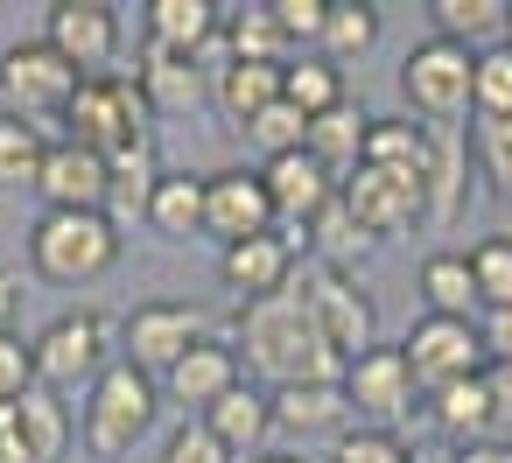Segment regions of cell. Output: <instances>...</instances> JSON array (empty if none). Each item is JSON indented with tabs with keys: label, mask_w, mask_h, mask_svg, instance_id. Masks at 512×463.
Segmentation results:
<instances>
[{
	"label": "cell",
	"mask_w": 512,
	"mask_h": 463,
	"mask_svg": "<svg viewBox=\"0 0 512 463\" xmlns=\"http://www.w3.org/2000/svg\"><path fill=\"white\" fill-rule=\"evenodd\" d=\"M246 379V365H239V344H225V337H197L176 365H169V379H162V393L169 400H183V407H218L232 386Z\"/></svg>",
	"instance_id": "obj_18"
},
{
	"label": "cell",
	"mask_w": 512,
	"mask_h": 463,
	"mask_svg": "<svg viewBox=\"0 0 512 463\" xmlns=\"http://www.w3.org/2000/svg\"><path fill=\"white\" fill-rule=\"evenodd\" d=\"M36 351V386L50 393H92V379L113 365V323L92 309H64L57 323H43V337H29Z\"/></svg>",
	"instance_id": "obj_5"
},
{
	"label": "cell",
	"mask_w": 512,
	"mask_h": 463,
	"mask_svg": "<svg viewBox=\"0 0 512 463\" xmlns=\"http://www.w3.org/2000/svg\"><path fill=\"white\" fill-rule=\"evenodd\" d=\"M470 78H477V50H456V43L428 36L400 64V99L421 113V127L428 120H456V113H470Z\"/></svg>",
	"instance_id": "obj_6"
},
{
	"label": "cell",
	"mask_w": 512,
	"mask_h": 463,
	"mask_svg": "<svg viewBox=\"0 0 512 463\" xmlns=\"http://www.w3.org/2000/svg\"><path fill=\"white\" fill-rule=\"evenodd\" d=\"M36 386V351L29 337H0V407H15Z\"/></svg>",
	"instance_id": "obj_43"
},
{
	"label": "cell",
	"mask_w": 512,
	"mask_h": 463,
	"mask_svg": "<svg viewBox=\"0 0 512 463\" xmlns=\"http://www.w3.org/2000/svg\"><path fill=\"white\" fill-rule=\"evenodd\" d=\"M274 435H295V442H337L351 435V400L344 386H281L274 393Z\"/></svg>",
	"instance_id": "obj_21"
},
{
	"label": "cell",
	"mask_w": 512,
	"mask_h": 463,
	"mask_svg": "<svg viewBox=\"0 0 512 463\" xmlns=\"http://www.w3.org/2000/svg\"><path fill=\"white\" fill-rule=\"evenodd\" d=\"M372 246H379V239H372V232H365L344 204H330V211L309 225V253H316V267H330V274H351Z\"/></svg>",
	"instance_id": "obj_34"
},
{
	"label": "cell",
	"mask_w": 512,
	"mask_h": 463,
	"mask_svg": "<svg viewBox=\"0 0 512 463\" xmlns=\"http://www.w3.org/2000/svg\"><path fill=\"white\" fill-rule=\"evenodd\" d=\"M43 155H50V141H43V127H36V120L0 113V190H36Z\"/></svg>",
	"instance_id": "obj_35"
},
{
	"label": "cell",
	"mask_w": 512,
	"mask_h": 463,
	"mask_svg": "<svg viewBox=\"0 0 512 463\" xmlns=\"http://www.w3.org/2000/svg\"><path fill=\"white\" fill-rule=\"evenodd\" d=\"M281 99L302 113V120H316V113H330V106H344V71L330 64V57H288L281 64Z\"/></svg>",
	"instance_id": "obj_32"
},
{
	"label": "cell",
	"mask_w": 512,
	"mask_h": 463,
	"mask_svg": "<svg viewBox=\"0 0 512 463\" xmlns=\"http://www.w3.org/2000/svg\"><path fill=\"white\" fill-rule=\"evenodd\" d=\"M344 400H351V414H365V428H386V421L414 414L421 386H414L400 344H372V351H358V358L344 365Z\"/></svg>",
	"instance_id": "obj_12"
},
{
	"label": "cell",
	"mask_w": 512,
	"mask_h": 463,
	"mask_svg": "<svg viewBox=\"0 0 512 463\" xmlns=\"http://www.w3.org/2000/svg\"><path fill=\"white\" fill-rule=\"evenodd\" d=\"M148 225L162 239H197L204 232V176H183V169H162L155 197H148Z\"/></svg>",
	"instance_id": "obj_30"
},
{
	"label": "cell",
	"mask_w": 512,
	"mask_h": 463,
	"mask_svg": "<svg viewBox=\"0 0 512 463\" xmlns=\"http://www.w3.org/2000/svg\"><path fill=\"white\" fill-rule=\"evenodd\" d=\"M71 414L50 386H29L15 407H0V463H64Z\"/></svg>",
	"instance_id": "obj_13"
},
{
	"label": "cell",
	"mask_w": 512,
	"mask_h": 463,
	"mask_svg": "<svg viewBox=\"0 0 512 463\" xmlns=\"http://www.w3.org/2000/svg\"><path fill=\"white\" fill-rule=\"evenodd\" d=\"M36 197H43V211H106V155H92L78 141H50Z\"/></svg>",
	"instance_id": "obj_17"
},
{
	"label": "cell",
	"mask_w": 512,
	"mask_h": 463,
	"mask_svg": "<svg viewBox=\"0 0 512 463\" xmlns=\"http://www.w3.org/2000/svg\"><path fill=\"white\" fill-rule=\"evenodd\" d=\"M414 463H456V449L442 442V449H414Z\"/></svg>",
	"instance_id": "obj_49"
},
{
	"label": "cell",
	"mask_w": 512,
	"mask_h": 463,
	"mask_svg": "<svg viewBox=\"0 0 512 463\" xmlns=\"http://www.w3.org/2000/svg\"><path fill=\"white\" fill-rule=\"evenodd\" d=\"M218 36H225L232 64H288V43L267 15V0L260 8H218Z\"/></svg>",
	"instance_id": "obj_31"
},
{
	"label": "cell",
	"mask_w": 512,
	"mask_h": 463,
	"mask_svg": "<svg viewBox=\"0 0 512 463\" xmlns=\"http://www.w3.org/2000/svg\"><path fill=\"white\" fill-rule=\"evenodd\" d=\"M267 15H274V29H281V43H288V57H295V50H316V43H323L330 0H267Z\"/></svg>",
	"instance_id": "obj_40"
},
{
	"label": "cell",
	"mask_w": 512,
	"mask_h": 463,
	"mask_svg": "<svg viewBox=\"0 0 512 463\" xmlns=\"http://www.w3.org/2000/svg\"><path fill=\"white\" fill-rule=\"evenodd\" d=\"M365 127H372V113L344 99V106H330V113H316V120H309V155L344 183V176L365 162Z\"/></svg>",
	"instance_id": "obj_26"
},
{
	"label": "cell",
	"mask_w": 512,
	"mask_h": 463,
	"mask_svg": "<svg viewBox=\"0 0 512 463\" xmlns=\"http://www.w3.org/2000/svg\"><path fill=\"white\" fill-rule=\"evenodd\" d=\"M204 232L218 246H239V239L274 232V204H267L260 169H218V176H204Z\"/></svg>",
	"instance_id": "obj_15"
},
{
	"label": "cell",
	"mask_w": 512,
	"mask_h": 463,
	"mask_svg": "<svg viewBox=\"0 0 512 463\" xmlns=\"http://www.w3.org/2000/svg\"><path fill=\"white\" fill-rule=\"evenodd\" d=\"M491 393H498V428H512V365L491 372Z\"/></svg>",
	"instance_id": "obj_48"
},
{
	"label": "cell",
	"mask_w": 512,
	"mask_h": 463,
	"mask_svg": "<svg viewBox=\"0 0 512 463\" xmlns=\"http://www.w3.org/2000/svg\"><path fill=\"white\" fill-rule=\"evenodd\" d=\"M505 50H512V8H505Z\"/></svg>",
	"instance_id": "obj_51"
},
{
	"label": "cell",
	"mask_w": 512,
	"mask_h": 463,
	"mask_svg": "<svg viewBox=\"0 0 512 463\" xmlns=\"http://www.w3.org/2000/svg\"><path fill=\"white\" fill-rule=\"evenodd\" d=\"M43 43L78 71V78H106L113 71V50H120V15L106 0H57L43 15Z\"/></svg>",
	"instance_id": "obj_11"
},
{
	"label": "cell",
	"mask_w": 512,
	"mask_h": 463,
	"mask_svg": "<svg viewBox=\"0 0 512 463\" xmlns=\"http://www.w3.org/2000/svg\"><path fill=\"white\" fill-rule=\"evenodd\" d=\"M218 274H225V288H232L239 302H267V295H281V288L295 281V239H281V232L239 239V246H225Z\"/></svg>",
	"instance_id": "obj_19"
},
{
	"label": "cell",
	"mask_w": 512,
	"mask_h": 463,
	"mask_svg": "<svg viewBox=\"0 0 512 463\" xmlns=\"http://www.w3.org/2000/svg\"><path fill=\"white\" fill-rule=\"evenodd\" d=\"M470 113L491 127V120H512V50L491 43L477 50V78H470Z\"/></svg>",
	"instance_id": "obj_38"
},
{
	"label": "cell",
	"mask_w": 512,
	"mask_h": 463,
	"mask_svg": "<svg viewBox=\"0 0 512 463\" xmlns=\"http://www.w3.org/2000/svg\"><path fill=\"white\" fill-rule=\"evenodd\" d=\"M330 463H414V449L393 428H351L330 442Z\"/></svg>",
	"instance_id": "obj_41"
},
{
	"label": "cell",
	"mask_w": 512,
	"mask_h": 463,
	"mask_svg": "<svg viewBox=\"0 0 512 463\" xmlns=\"http://www.w3.org/2000/svg\"><path fill=\"white\" fill-rule=\"evenodd\" d=\"M211 99H218V113L232 127H246V120H260L281 99V64H225L211 78Z\"/></svg>",
	"instance_id": "obj_28"
},
{
	"label": "cell",
	"mask_w": 512,
	"mask_h": 463,
	"mask_svg": "<svg viewBox=\"0 0 512 463\" xmlns=\"http://www.w3.org/2000/svg\"><path fill=\"white\" fill-rule=\"evenodd\" d=\"M155 407H162V379H148L141 365H127V358H113L99 379H92V393H85V449L92 456H127L148 428H155Z\"/></svg>",
	"instance_id": "obj_3"
},
{
	"label": "cell",
	"mask_w": 512,
	"mask_h": 463,
	"mask_svg": "<svg viewBox=\"0 0 512 463\" xmlns=\"http://www.w3.org/2000/svg\"><path fill=\"white\" fill-rule=\"evenodd\" d=\"M162 183V155H155V134L148 141H127L106 155V218H148V197Z\"/></svg>",
	"instance_id": "obj_24"
},
{
	"label": "cell",
	"mask_w": 512,
	"mask_h": 463,
	"mask_svg": "<svg viewBox=\"0 0 512 463\" xmlns=\"http://www.w3.org/2000/svg\"><path fill=\"white\" fill-rule=\"evenodd\" d=\"M260 183H267V204H274V218H288V225H316L330 204H337V176L302 148V155H274V162H260Z\"/></svg>",
	"instance_id": "obj_16"
},
{
	"label": "cell",
	"mask_w": 512,
	"mask_h": 463,
	"mask_svg": "<svg viewBox=\"0 0 512 463\" xmlns=\"http://www.w3.org/2000/svg\"><path fill=\"white\" fill-rule=\"evenodd\" d=\"M337 204H344L372 239H393V232H407V225L428 218V183H421V176H393V169L358 162V169L337 183Z\"/></svg>",
	"instance_id": "obj_8"
},
{
	"label": "cell",
	"mask_w": 512,
	"mask_h": 463,
	"mask_svg": "<svg viewBox=\"0 0 512 463\" xmlns=\"http://www.w3.org/2000/svg\"><path fill=\"white\" fill-rule=\"evenodd\" d=\"M456 463H512V442H470L456 449Z\"/></svg>",
	"instance_id": "obj_47"
},
{
	"label": "cell",
	"mask_w": 512,
	"mask_h": 463,
	"mask_svg": "<svg viewBox=\"0 0 512 463\" xmlns=\"http://www.w3.org/2000/svg\"><path fill=\"white\" fill-rule=\"evenodd\" d=\"M204 428L232 449V463H239V456H260V449H267V435H274V393L239 379L218 407H204Z\"/></svg>",
	"instance_id": "obj_22"
},
{
	"label": "cell",
	"mask_w": 512,
	"mask_h": 463,
	"mask_svg": "<svg viewBox=\"0 0 512 463\" xmlns=\"http://www.w3.org/2000/svg\"><path fill=\"white\" fill-rule=\"evenodd\" d=\"M428 421L449 449H470V442H491L498 435V393H491V372L477 379H456L442 393H428Z\"/></svg>",
	"instance_id": "obj_20"
},
{
	"label": "cell",
	"mask_w": 512,
	"mask_h": 463,
	"mask_svg": "<svg viewBox=\"0 0 512 463\" xmlns=\"http://www.w3.org/2000/svg\"><path fill=\"white\" fill-rule=\"evenodd\" d=\"M162 463H232V449L204 428V421H183L176 435H169V449H162Z\"/></svg>",
	"instance_id": "obj_44"
},
{
	"label": "cell",
	"mask_w": 512,
	"mask_h": 463,
	"mask_svg": "<svg viewBox=\"0 0 512 463\" xmlns=\"http://www.w3.org/2000/svg\"><path fill=\"white\" fill-rule=\"evenodd\" d=\"M477 162H484V176H491V190L512 204V120H477Z\"/></svg>",
	"instance_id": "obj_42"
},
{
	"label": "cell",
	"mask_w": 512,
	"mask_h": 463,
	"mask_svg": "<svg viewBox=\"0 0 512 463\" xmlns=\"http://www.w3.org/2000/svg\"><path fill=\"white\" fill-rule=\"evenodd\" d=\"M302 302H309L316 330L330 337V351H337L344 365H351L358 351H372V337H379V309H372V295H365L351 274L309 267V274H302Z\"/></svg>",
	"instance_id": "obj_9"
},
{
	"label": "cell",
	"mask_w": 512,
	"mask_h": 463,
	"mask_svg": "<svg viewBox=\"0 0 512 463\" xmlns=\"http://www.w3.org/2000/svg\"><path fill=\"white\" fill-rule=\"evenodd\" d=\"M15 309H22V274H0V337H15Z\"/></svg>",
	"instance_id": "obj_46"
},
{
	"label": "cell",
	"mask_w": 512,
	"mask_h": 463,
	"mask_svg": "<svg viewBox=\"0 0 512 463\" xmlns=\"http://www.w3.org/2000/svg\"><path fill=\"white\" fill-rule=\"evenodd\" d=\"M372 43H379V8H365V0H330V22H323L316 57H330V64L344 71V64L365 57Z\"/></svg>",
	"instance_id": "obj_36"
},
{
	"label": "cell",
	"mask_w": 512,
	"mask_h": 463,
	"mask_svg": "<svg viewBox=\"0 0 512 463\" xmlns=\"http://www.w3.org/2000/svg\"><path fill=\"white\" fill-rule=\"evenodd\" d=\"M29 267L57 288H85L120 267V225L106 211H43L29 232Z\"/></svg>",
	"instance_id": "obj_2"
},
{
	"label": "cell",
	"mask_w": 512,
	"mask_h": 463,
	"mask_svg": "<svg viewBox=\"0 0 512 463\" xmlns=\"http://www.w3.org/2000/svg\"><path fill=\"white\" fill-rule=\"evenodd\" d=\"M148 99H141V78H120V71H106V78H85L78 92H71V106H64V120H71V134L64 141H78V148H92V155H113V148H127V141H148Z\"/></svg>",
	"instance_id": "obj_4"
},
{
	"label": "cell",
	"mask_w": 512,
	"mask_h": 463,
	"mask_svg": "<svg viewBox=\"0 0 512 463\" xmlns=\"http://www.w3.org/2000/svg\"><path fill=\"white\" fill-rule=\"evenodd\" d=\"M477 344H484V365H491V372H505V365H512V309H484Z\"/></svg>",
	"instance_id": "obj_45"
},
{
	"label": "cell",
	"mask_w": 512,
	"mask_h": 463,
	"mask_svg": "<svg viewBox=\"0 0 512 463\" xmlns=\"http://www.w3.org/2000/svg\"><path fill=\"white\" fill-rule=\"evenodd\" d=\"M400 358H407V372H414L421 393H442V386H456V379L491 372V365H484V344H477V323H456V316H421V323H407Z\"/></svg>",
	"instance_id": "obj_7"
},
{
	"label": "cell",
	"mask_w": 512,
	"mask_h": 463,
	"mask_svg": "<svg viewBox=\"0 0 512 463\" xmlns=\"http://www.w3.org/2000/svg\"><path fill=\"white\" fill-rule=\"evenodd\" d=\"M218 36V0H148V43L197 64V50Z\"/></svg>",
	"instance_id": "obj_25"
},
{
	"label": "cell",
	"mask_w": 512,
	"mask_h": 463,
	"mask_svg": "<svg viewBox=\"0 0 512 463\" xmlns=\"http://www.w3.org/2000/svg\"><path fill=\"white\" fill-rule=\"evenodd\" d=\"M421 302H428V316H456V323H470V309H477L470 253H428V260H421Z\"/></svg>",
	"instance_id": "obj_33"
},
{
	"label": "cell",
	"mask_w": 512,
	"mask_h": 463,
	"mask_svg": "<svg viewBox=\"0 0 512 463\" xmlns=\"http://www.w3.org/2000/svg\"><path fill=\"white\" fill-rule=\"evenodd\" d=\"M246 141L260 148V162H274V155H302V148H309V120H302L288 99H274L260 120H246Z\"/></svg>",
	"instance_id": "obj_39"
},
{
	"label": "cell",
	"mask_w": 512,
	"mask_h": 463,
	"mask_svg": "<svg viewBox=\"0 0 512 463\" xmlns=\"http://www.w3.org/2000/svg\"><path fill=\"white\" fill-rule=\"evenodd\" d=\"M120 337H127V365H141L148 379H169V365H176L197 337H211V330H204V316H197L190 302H141Z\"/></svg>",
	"instance_id": "obj_14"
},
{
	"label": "cell",
	"mask_w": 512,
	"mask_h": 463,
	"mask_svg": "<svg viewBox=\"0 0 512 463\" xmlns=\"http://www.w3.org/2000/svg\"><path fill=\"white\" fill-rule=\"evenodd\" d=\"M239 337H246L239 365H253L267 379V393H281V386H344V358L316 330L295 281L267 302H239Z\"/></svg>",
	"instance_id": "obj_1"
},
{
	"label": "cell",
	"mask_w": 512,
	"mask_h": 463,
	"mask_svg": "<svg viewBox=\"0 0 512 463\" xmlns=\"http://www.w3.org/2000/svg\"><path fill=\"white\" fill-rule=\"evenodd\" d=\"M470 281H477V309H512V232L470 246Z\"/></svg>",
	"instance_id": "obj_37"
},
{
	"label": "cell",
	"mask_w": 512,
	"mask_h": 463,
	"mask_svg": "<svg viewBox=\"0 0 512 463\" xmlns=\"http://www.w3.org/2000/svg\"><path fill=\"white\" fill-rule=\"evenodd\" d=\"M505 8L512 0H428V22L456 50H491L505 43Z\"/></svg>",
	"instance_id": "obj_27"
},
{
	"label": "cell",
	"mask_w": 512,
	"mask_h": 463,
	"mask_svg": "<svg viewBox=\"0 0 512 463\" xmlns=\"http://www.w3.org/2000/svg\"><path fill=\"white\" fill-rule=\"evenodd\" d=\"M204 92H211V85H204V71H197L190 57H176V50H155V43H148V64H141V99H148L155 113H190Z\"/></svg>",
	"instance_id": "obj_29"
},
{
	"label": "cell",
	"mask_w": 512,
	"mask_h": 463,
	"mask_svg": "<svg viewBox=\"0 0 512 463\" xmlns=\"http://www.w3.org/2000/svg\"><path fill=\"white\" fill-rule=\"evenodd\" d=\"M246 463H309V456H281V449H260V456H246Z\"/></svg>",
	"instance_id": "obj_50"
},
{
	"label": "cell",
	"mask_w": 512,
	"mask_h": 463,
	"mask_svg": "<svg viewBox=\"0 0 512 463\" xmlns=\"http://www.w3.org/2000/svg\"><path fill=\"white\" fill-rule=\"evenodd\" d=\"M78 85H85V78H78L43 36H29V43H15L8 57H0V99H8V113H22V120L64 113Z\"/></svg>",
	"instance_id": "obj_10"
},
{
	"label": "cell",
	"mask_w": 512,
	"mask_h": 463,
	"mask_svg": "<svg viewBox=\"0 0 512 463\" xmlns=\"http://www.w3.org/2000/svg\"><path fill=\"white\" fill-rule=\"evenodd\" d=\"M365 162L372 169H393V176H421L435 183V162H442V141L407 113V120H372L365 127Z\"/></svg>",
	"instance_id": "obj_23"
}]
</instances>
